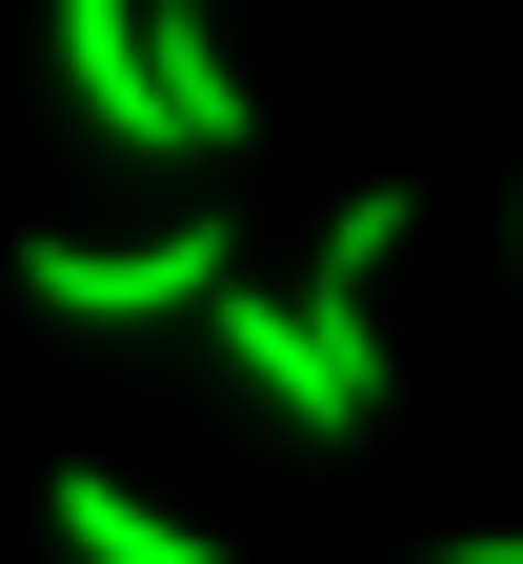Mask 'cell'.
Masks as SVG:
<instances>
[{
	"label": "cell",
	"instance_id": "3957f363",
	"mask_svg": "<svg viewBox=\"0 0 523 564\" xmlns=\"http://www.w3.org/2000/svg\"><path fill=\"white\" fill-rule=\"evenodd\" d=\"M61 101H81L121 162H182V101H162V41H141V0H61Z\"/></svg>",
	"mask_w": 523,
	"mask_h": 564
},
{
	"label": "cell",
	"instance_id": "6da1fadb",
	"mask_svg": "<svg viewBox=\"0 0 523 564\" xmlns=\"http://www.w3.org/2000/svg\"><path fill=\"white\" fill-rule=\"evenodd\" d=\"M221 282H242L221 223H141V242H61V223H41V242H21V303H41V323H101V343H121V323H201Z\"/></svg>",
	"mask_w": 523,
	"mask_h": 564
},
{
	"label": "cell",
	"instance_id": "8992f818",
	"mask_svg": "<svg viewBox=\"0 0 523 564\" xmlns=\"http://www.w3.org/2000/svg\"><path fill=\"white\" fill-rule=\"evenodd\" d=\"M423 564H523V524H483V544H423Z\"/></svg>",
	"mask_w": 523,
	"mask_h": 564
},
{
	"label": "cell",
	"instance_id": "7a4b0ae2",
	"mask_svg": "<svg viewBox=\"0 0 523 564\" xmlns=\"http://www.w3.org/2000/svg\"><path fill=\"white\" fill-rule=\"evenodd\" d=\"M201 343L262 383V423H303V444H362V423H383V364H342L303 282H221V303H201Z\"/></svg>",
	"mask_w": 523,
	"mask_h": 564
},
{
	"label": "cell",
	"instance_id": "5b68a950",
	"mask_svg": "<svg viewBox=\"0 0 523 564\" xmlns=\"http://www.w3.org/2000/svg\"><path fill=\"white\" fill-rule=\"evenodd\" d=\"M41 524H61V544H81V564H221V544H201L182 505H141V484H121V464H61V484H41Z\"/></svg>",
	"mask_w": 523,
	"mask_h": 564
},
{
	"label": "cell",
	"instance_id": "277c9868",
	"mask_svg": "<svg viewBox=\"0 0 523 564\" xmlns=\"http://www.w3.org/2000/svg\"><path fill=\"white\" fill-rule=\"evenodd\" d=\"M383 262H403V182H362L342 223H323V262H303V303H323L342 364H383Z\"/></svg>",
	"mask_w": 523,
	"mask_h": 564
}]
</instances>
